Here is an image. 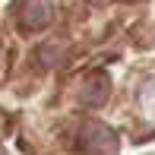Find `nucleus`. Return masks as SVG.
I'll list each match as a JSON object with an SVG mask.
<instances>
[{"label":"nucleus","instance_id":"nucleus-1","mask_svg":"<svg viewBox=\"0 0 155 155\" xmlns=\"http://www.w3.org/2000/svg\"><path fill=\"white\" fill-rule=\"evenodd\" d=\"M117 136L111 127L98 124V120H89L79 127V136H76V149L82 155H117Z\"/></svg>","mask_w":155,"mask_h":155},{"label":"nucleus","instance_id":"nucleus-3","mask_svg":"<svg viewBox=\"0 0 155 155\" xmlns=\"http://www.w3.org/2000/svg\"><path fill=\"white\" fill-rule=\"evenodd\" d=\"M104 98H108V79H104V76H89L86 89H82V101L95 108V104H101Z\"/></svg>","mask_w":155,"mask_h":155},{"label":"nucleus","instance_id":"nucleus-4","mask_svg":"<svg viewBox=\"0 0 155 155\" xmlns=\"http://www.w3.org/2000/svg\"><path fill=\"white\" fill-rule=\"evenodd\" d=\"M95 3H104V0H95Z\"/></svg>","mask_w":155,"mask_h":155},{"label":"nucleus","instance_id":"nucleus-5","mask_svg":"<svg viewBox=\"0 0 155 155\" xmlns=\"http://www.w3.org/2000/svg\"><path fill=\"white\" fill-rule=\"evenodd\" d=\"M0 155H3V152H0Z\"/></svg>","mask_w":155,"mask_h":155},{"label":"nucleus","instance_id":"nucleus-2","mask_svg":"<svg viewBox=\"0 0 155 155\" xmlns=\"http://www.w3.org/2000/svg\"><path fill=\"white\" fill-rule=\"evenodd\" d=\"M13 19L25 32H41L51 25L54 6H51V0H16L13 3Z\"/></svg>","mask_w":155,"mask_h":155}]
</instances>
